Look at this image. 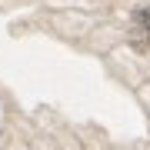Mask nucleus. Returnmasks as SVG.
Here are the masks:
<instances>
[{
	"label": "nucleus",
	"instance_id": "nucleus-1",
	"mask_svg": "<svg viewBox=\"0 0 150 150\" xmlns=\"http://www.w3.org/2000/svg\"><path fill=\"white\" fill-rule=\"evenodd\" d=\"M137 23H140V27H147V30H150V10H137Z\"/></svg>",
	"mask_w": 150,
	"mask_h": 150
}]
</instances>
